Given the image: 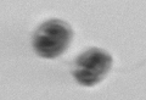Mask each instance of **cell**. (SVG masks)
Wrapping results in <instances>:
<instances>
[{"instance_id":"2","label":"cell","mask_w":146,"mask_h":100,"mask_svg":"<svg viewBox=\"0 0 146 100\" xmlns=\"http://www.w3.org/2000/svg\"><path fill=\"white\" fill-rule=\"evenodd\" d=\"M112 66V56L104 49L90 48L77 56L72 75L79 84L93 87L101 82Z\"/></svg>"},{"instance_id":"1","label":"cell","mask_w":146,"mask_h":100,"mask_svg":"<svg viewBox=\"0 0 146 100\" xmlns=\"http://www.w3.org/2000/svg\"><path fill=\"white\" fill-rule=\"evenodd\" d=\"M73 31L67 22L57 19L48 20L36 28L33 37V49L39 56L55 59L70 47Z\"/></svg>"}]
</instances>
